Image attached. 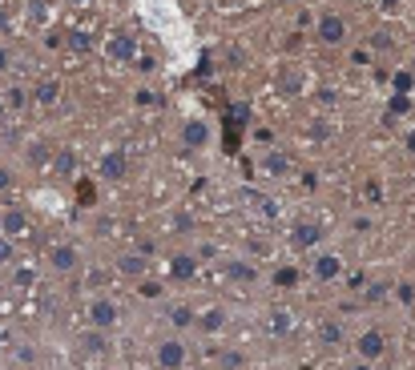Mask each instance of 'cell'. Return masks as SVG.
Returning a JSON list of instances; mask_svg holds the SVG:
<instances>
[{
    "mask_svg": "<svg viewBox=\"0 0 415 370\" xmlns=\"http://www.w3.org/2000/svg\"><path fill=\"white\" fill-rule=\"evenodd\" d=\"M395 294H399V302H407V306L415 302V290H411V286H395Z\"/></svg>",
    "mask_w": 415,
    "mask_h": 370,
    "instance_id": "obj_39",
    "label": "cell"
},
{
    "mask_svg": "<svg viewBox=\"0 0 415 370\" xmlns=\"http://www.w3.org/2000/svg\"><path fill=\"white\" fill-rule=\"evenodd\" d=\"M266 330H270V338H290L294 334V314L287 306H275L270 318H266Z\"/></svg>",
    "mask_w": 415,
    "mask_h": 370,
    "instance_id": "obj_15",
    "label": "cell"
},
{
    "mask_svg": "<svg viewBox=\"0 0 415 370\" xmlns=\"http://www.w3.org/2000/svg\"><path fill=\"white\" fill-rule=\"evenodd\" d=\"M355 354L363 358V362H371V366H375L379 358L387 354V334L379 330V326H367V330L355 338Z\"/></svg>",
    "mask_w": 415,
    "mask_h": 370,
    "instance_id": "obj_3",
    "label": "cell"
},
{
    "mask_svg": "<svg viewBox=\"0 0 415 370\" xmlns=\"http://www.w3.org/2000/svg\"><path fill=\"white\" fill-rule=\"evenodd\" d=\"M194 326H198L201 334H218L222 326H226V310L222 306H210V310H201L198 318H194Z\"/></svg>",
    "mask_w": 415,
    "mask_h": 370,
    "instance_id": "obj_17",
    "label": "cell"
},
{
    "mask_svg": "<svg viewBox=\"0 0 415 370\" xmlns=\"http://www.w3.org/2000/svg\"><path fill=\"white\" fill-rule=\"evenodd\" d=\"M49 266H52V274H77L81 270V250H77L73 242H52Z\"/></svg>",
    "mask_w": 415,
    "mask_h": 370,
    "instance_id": "obj_5",
    "label": "cell"
},
{
    "mask_svg": "<svg viewBox=\"0 0 415 370\" xmlns=\"http://www.w3.org/2000/svg\"><path fill=\"white\" fill-rule=\"evenodd\" d=\"M0 101H4V109H9V113H25V109H28V93H25L21 85H13Z\"/></svg>",
    "mask_w": 415,
    "mask_h": 370,
    "instance_id": "obj_23",
    "label": "cell"
},
{
    "mask_svg": "<svg viewBox=\"0 0 415 370\" xmlns=\"http://www.w3.org/2000/svg\"><path fill=\"white\" fill-rule=\"evenodd\" d=\"M226 278L230 282H238V286H250L254 278H258V270H254V262H226Z\"/></svg>",
    "mask_w": 415,
    "mask_h": 370,
    "instance_id": "obj_18",
    "label": "cell"
},
{
    "mask_svg": "<svg viewBox=\"0 0 415 370\" xmlns=\"http://www.w3.org/2000/svg\"><path fill=\"white\" fill-rule=\"evenodd\" d=\"M49 165H52V177H77V149L73 145H57L52 157H49Z\"/></svg>",
    "mask_w": 415,
    "mask_h": 370,
    "instance_id": "obj_12",
    "label": "cell"
},
{
    "mask_svg": "<svg viewBox=\"0 0 415 370\" xmlns=\"http://www.w3.org/2000/svg\"><path fill=\"white\" fill-rule=\"evenodd\" d=\"M306 133H311V141H319V145H323V141H331V137H335V129H331V121H327V117H315Z\"/></svg>",
    "mask_w": 415,
    "mask_h": 370,
    "instance_id": "obj_28",
    "label": "cell"
},
{
    "mask_svg": "<svg viewBox=\"0 0 415 370\" xmlns=\"http://www.w3.org/2000/svg\"><path fill=\"white\" fill-rule=\"evenodd\" d=\"M403 145H407V153L415 157V129H407V137H403Z\"/></svg>",
    "mask_w": 415,
    "mask_h": 370,
    "instance_id": "obj_47",
    "label": "cell"
},
{
    "mask_svg": "<svg viewBox=\"0 0 415 370\" xmlns=\"http://www.w3.org/2000/svg\"><path fill=\"white\" fill-rule=\"evenodd\" d=\"M403 113H411V97H403V93H391V101H387V117L395 121V117H403Z\"/></svg>",
    "mask_w": 415,
    "mask_h": 370,
    "instance_id": "obj_29",
    "label": "cell"
},
{
    "mask_svg": "<svg viewBox=\"0 0 415 370\" xmlns=\"http://www.w3.org/2000/svg\"><path fill=\"white\" fill-rule=\"evenodd\" d=\"M270 282H275L278 290H294V286L302 282V274H299V266H278V270L270 274Z\"/></svg>",
    "mask_w": 415,
    "mask_h": 370,
    "instance_id": "obj_20",
    "label": "cell"
},
{
    "mask_svg": "<svg viewBox=\"0 0 415 370\" xmlns=\"http://www.w3.org/2000/svg\"><path fill=\"white\" fill-rule=\"evenodd\" d=\"M311 274H315V282H335V278H343V258L339 254H319Z\"/></svg>",
    "mask_w": 415,
    "mask_h": 370,
    "instance_id": "obj_14",
    "label": "cell"
},
{
    "mask_svg": "<svg viewBox=\"0 0 415 370\" xmlns=\"http://www.w3.org/2000/svg\"><path fill=\"white\" fill-rule=\"evenodd\" d=\"M28 21H33V25H40V21H45V13H49V4H45V0H33V4H28Z\"/></svg>",
    "mask_w": 415,
    "mask_h": 370,
    "instance_id": "obj_36",
    "label": "cell"
},
{
    "mask_svg": "<svg viewBox=\"0 0 415 370\" xmlns=\"http://www.w3.org/2000/svg\"><path fill=\"white\" fill-rule=\"evenodd\" d=\"M138 105H157V97H153V93H145V89H141V93H138Z\"/></svg>",
    "mask_w": 415,
    "mask_h": 370,
    "instance_id": "obj_46",
    "label": "cell"
},
{
    "mask_svg": "<svg viewBox=\"0 0 415 370\" xmlns=\"http://www.w3.org/2000/svg\"><path fill=\"white\" fill-rule=\"evenodd\" d=\"M85 322H89V330L109 334V330L117 326V322H121V310H117L114 298L97 294V298H89V302H85Z\"/></svg>",
    "mask_w": 415,
    "mask_h": 370,
    "instance_id": "obj_1",
    "label": "cell"
},
{
    "mask_svg": "<svg viewBox=\"0 0 415 370\" xmlns=\"http://www.w3.org/2000/svg\"><path fill=\"white\" fill-rule=\"evenodd\" d=\"M65 45H69L73 52H93V37H89V33H69Z\"/></svg>",
    "mask_w": 415,
    "mask_h": 370,
    "instance_id": "obj_31",
    "label": "cell"
},
{
    "mask_svg": "<svg viewBox=\"0 0 415 370\" xmlns=\"http://www.w3.org/2000/svg\"><path fill=\"white\" fill-rule=\"evenodd\" d=\"M153 362H157V370H186V362H189L186 338H162L153 346Z\"/></svg>",
    "mask_w": 415,
    "mask_h": 370,
    "instance_id": "obj_2",
    "label": "cell"
},
{
    "mask_svg": "<svg viewBox=\"0 0 415 370\" xmlns=\"http://www.w3.org/2000/svg\"><path fill=\"white\" fill-rule=\"evenodd\" d=\"M28 161H33V165H45V161H49V149H45V141H37V145L28 149Z\"/></svg>",
    "mask_w": 415,
    "mask_h": 370,
    "instance_id": "obj_35",
    "label": "cell"
},
{
    "mask_svg": "<svg viewBox=\"0 0 415 370\" xmlns=\"http://www.w3.org/2000/svg\"><path fill=\"white\" fill-rule=\"evenodd\" d=\"M242 366H246V358L242 354H226L222 358V370H242Z\"/></svg>",
    "mask_w": 415,
    "mask_h": 370,
    "instance_id": "obj_37",
    "label": "cell"
},
{
    "mask_svg": "<svg viewBox=\"0 0 415 370\" xmlns=\"http://www.w3.org/2000/svg\"><path fill=\"white\" fill-rule=\"evenodd\" d=\"M28 230V213L25 210H4L0 213V237H21Z\"/></svg>",
    "mask_w": 415,
    "mask_h": 370,
    "instance_id": "obj_16",
    "label": "cell"
},
{
    "mask_svg": "<svg viewBox=\"0 0 415 370\" xmlns=\"http://www.w3.org/2000/svg\"><path fill=\"white\" fill-rule=\"evenodd\" d=\"M194 318H198V310L189 306V302H177V306H170V322H174L177 330H189V326H194Z\"/></svg>",
    "mask_w": 415,
    "mask_h": 370,
    "instance_id": "obj_21",
    "label": "cell"
},
{
    "mask_svg": "<svg viewBox=\"0 0 415 370\" xmlns=\"http://www.w3.org/2000/svg\"><path fill=\"white\" fill-rule=\"evenodd\" d=\"M13 258H16L13 237H0V266H13Z\"/></svg>",
    "mask_w": 415,
    "mask_h": 370,
    "instance_id": "obj_34",
    "label": "cell"
},
{
    "mask_svg": "<svg viewBox=\"0 0 415 370\" xmlns=\"http://www.w3.org/2000/svg\"><path fill=\"white\" fill-rule=\"evenodd\" d=\"M278 89H282L287 97H299V93H302V85H299V73H294V69H282V73H278Z\"/></svg>",
    "mask_w": 415,
    "mask_h": 370,
    "instance_id": "obj_27",
    "label": "cell"
},
{
    "mask_svg": "<svg viewBox=\"0 0 415 370\" xmlns=\"http://www.w3.org/2000/svg\"><path fill=\"white\" fill-rule=\"evenodd\" d=\"M77 201L81 206H93L97 201V185L89 181V177H77Z\"/></svg>",
    "mask_w": 415,
    "mask_h": 370,
    "instance_id": "obj_30",
    "label": "cell"
},
{
    "mask_svg": "<svg viewBox=\"0 0 415 370\" xmlns=\"http://www.w3.org/2000/svg\"><path fill=\"white\" fill-rule=\"evenodd\" d=\"M363 198H367V201H375V206L383 201V181H379V177H371V181L363 185Z\"/></svg>",
    "mask_w": 415,
    "mask_h": 370,
    "instance_id": "obj_32",
    "label": "cell"
},
{
    "mask_svg": "<svg viewBox=\"0 0 415 370\" xmlns=\"http://www.w3.org/2000/svg\"><path fill=\"white\" fill-rule=\"evenodd\" d=\"M9 69H13V57H9V49H4V45H0V73H9Z\"/></svg>",
    "mask_w": 415,
    "mask_h": 370,
    "instance_id": "obj_43",
    "label": "cell"
},
{
    "mask_svg": "<svg viewBox=\"0 0 415 370\" xmlns=\"http://www.w3.org/2000/svg\"><path fill=\"white\" fill-rule=\"evenodd\" d=\"M262 169L270 173V177H287V173H290V157H287V153H266Z\"/></svg>",
    "mask_w": 415,
    "mask_h": 370,
    "instance_id": "obj_24",
    "label": "cell"
},
{
    "mask_svg": "<svg viewBox=\"0 0 415 370\" xmlns=\"http://www.w3.org/2000/svg\"><path fill=\"white\" fill-rule=\"evenodd\" d=\"M33 282V270H28V266H21V270H16V286H28Z\"/></svg>",
    "mask_w": 415,
    "mask_h": 370,
    "instance_id": "obj_44",
    "label": "cell"
},
{
    "mask_svg": "<svg viewBox=\"0 0 415 370\" xmlns=\"http://www.w3.org/2000/svg\"><path fill=\"white\" fill-rule=\"evenodd\" d=\"M351 370H371V362H363V358H359V362H355Z\"/></svg>",
    "mask_w": 415,
    "mask_h": 370,
    "instance_id": "obj_48",
    "label": "cell"
},
{
    "mask_svg": "<svg viewBox=\"0 0 415 370\" xmlns=\"http://www.w3.org/2000/svg\"><path fill=\"white\" fill-rule=\"evenodd\" d=\"M4 117H9V109H4V101H0V121H4Z\"/></svg>",
    "mask_w": 415,
    "mask_h": 370,
    "instance_id": "obj_49",
    "label": "cell"
},
{
    "mask_svg": "<svg viewBox=\"0 0 415 370\" xmlns=\"http://www.w3.org/2000/svg\"><path fill=\"white\" fill-rule=\"evenodd\" d=\"M81 350H85V354H105L109 342H105V334H101V330H85V334H81Z\"/></svg>",
    "mask_w": 415,
    "mask_h": 370,
    "instance_id": "obj_22",
    "label": "cell"
},
{
    "mask_svg": "<svg viewBox=\"0 0 415 370\" xmlns=\"http://www.w3.org/2000/svg\"><path fill=\"white\" fill-rule=\"evenodd\" d=\"M4 189H13V169L0 165V194H4Z\"/></svg>",
    "mask_w": 415,
    "mask_h": 370,
    "instance_id": "obj_40",
    "label": "cell"
},
{
    "mask_svg": "<svg viewBox=\"0 0 415 370\" xmlns=\"http://www.w3.org/2000/svg\"><path fill=\"white\" fill-rule=\"evenodd\" d=\"M97 173L105 177V181H121V177H129V157L126 149H105L97 161Z\"/></svg>",
    "mask_w": 415,
    "mask_h": 370,
    "instance_id": "obj_7",
    "label": "cell"
},
{
    "mask_svg": "<svg viewBox=\"0 0 415 370\" xmlns=\"http://www.w3.org/2000/svg\"><path fill=\"white\" fill-rule=\"evenodd\" d=\"M117 274H121V278H129V282H141V278L150 274V254H141V250L117 254Z\"/></svg>",
    "mask_w": 415,
    "mask_h": 370,
    "instance_id": "obj_8",
    "label": "cell"
},
{
    "mask_svg": "<svg viewBox=\"0 0 415 370\" xmlns=\"http://www.w3.org/2000/svg\"><path fill=\"white\" fill-rule=\"evenodd\" d=\"M383 294H387V286H367V302H379Z\"/></svg>",
    "mask_w": 415,
    "mask_h": 370,
    "instance_id": "obj_41",
    "label": "cell"
},
{
    "mask_svg": "<svg viewBox=\"0 0 415 370\" xmlns=\"http://www.w3.org/2000/svg\"><path fill=\"white\" fill-rule=\"evenodd\" d=\"M367 49H371V57H375V52H395V37L379 28V33H371V37H367Z\"/></svg>",
    "mask_w": 415,
    "mask_h": 370,
    "instance_id": "obj_25",
    "label": "cell"
},
{
    "mask_svg": "<svg viewBox=\"0 0 415 370\" xmlns=\"http://www.w3.org/2000/svg\"><path fill=\"white\" fill-rule=\"evenodd\" d=\"M319 242H323V225L319 222H306V218H302V222L290 225V246L294 250H315Z\"/></svg>",
    "mask_w": 415,
    "mask_h": 370,
    "instance_id": "obj_10",
    "label": "cell"
},
{
    "mask_svg": "<svg viewBox=\"0 0 415 370\" xmlns=\"http://www.w3.org/2000/svg\"><path fill=\"white\" fill-rule=\"evenodd\" d=\"M105 57L114 65H129L133 57H138V40L129 37V33H114V37L105 40Z\"/></svg>",
    "mask_w": 415,
    "mask_h": 370,
    "instance_id": "obj_9",
    "label": "cell"
},
{
    "mask_svg": "<svg viewBox=\"0 0 415 370\" xmlns=\"http://www.w3.org/2000/svg\"><path fill=\"white\" fill-rule=\"evenodd\" d=\"M61 45H65L61 33H45V49H61Z\"/></svg>",
    "mask_w": 415,
    "mask_h": 370,
    "instance_id": "obj_38",
    "label": "cell"
},
{
    "mask_svg": "<svg viewBox=\"0 0 415 370\" xmlns=\"http://www.w3.org/2000/svg\"><path fill=\"white\" fill-rule=\"evenodd\" d=\"M138 294H141V298H162V282H153V278H141V282H138Z\"/></svg>",
    "mask_w": 415,
    "mask_h": 370,
    "instance_id": "obj_33",
    "label": "cell"
},
{
    "mask_svg": "<svg viewBox=\"0 0 415 370\" xmlns=\"http://www.w3.org/2000/svg\"><path fill=\"white\" fill-rule=\"evenodd\" d=\"M315 37L327 45V49H339L343 40H347V21L339 13H319L315 21Z\"/></svg>",
    "mask_w": 415,
    "mask_h": 370,
    "instance_id": "obj_4",
    "label": "cell"
},
{
    "mask_svg": "<svg viewBox=\"0 0 415 370\" xmlns=\"http://www.w3.org/2000/svg\"><path fill=\"white\" fill-rule=\"evenodd\" d=\"M177 141H182V149L198 153V149L210 145V125L201 121V117H189V121H182V133H177Z\"/></svg>",
    "mask_w": 415,
    "mask_h": 370,
    "instance_id": "obj_6",
    "label": "cell"
},
{
    "mask_svg": "<svg viewBox=\"0 0 415 370\" xmlns=\"http://www.w3.org/2000/svg\"><path fill=\"white\" fill-rule=\"evenodd\" d=\"M351 61H355V65H371V52H367V49H355Z\"/></svg>",
    "mask_w": 415,
    "mask_h": 370,
    "instance_id": "obj_45",
    "label": "cell"
},
{
    "mask_svg": "<svg viewBox=\"0 0 415 370\" xmlns=\"http://www.w3.org/2000/svg\"><path fill=\"white\" fill-rule=\"evenodd\" d=\"M347 334H343V322L339 318H323L319 322V342L323 346H339Z\"/></svg>",
    "mask_w": 415,
    "mask_h": 370,
    "instance_id": "obj_19",
    "label": "cell"
},
{
    "mask_svg": "<svg viewBox=\"0 0 415 370\" xmlns=\"http://www.w3.org/2000/svg\"><path fill=\"white\" fill-rule=\"evenodd\" d=\"M302 189H319V173H311V169L302 173Z\"/></svg>",
    "mask_w": 415,
    "mask_h": 370,
    "instance_id": "obj_42",
    "label": "cell"
},
{
    "mask_svg": "<svg viewBox=\"0 0 415 370\" xmlns=\"http://www.w3.org/2000/svg\"><path fill=\"white\" fill-rule=\"evenodd\" d=\"M28 101H37L40 109H52V105L61 101V81H57V77H40L37 85H33V97Z\"/></svg>",
    "mask_w": 415,
    "mask_h": 370,
    "instance_id": "obj_13",
    "label": "cell"
},
{
    "mask_svg": "<svg viewBox=\"0 0 415 370\" xmlns=\"http://www.w3.org/2000/svg\"><path fill=\"white\" fill-rule=\"evenodd\" d=\"M391 89H395V93H403V97H411L415 73H411V69H399V73H391Z\"/></svg>",
    "mask_w": 415,
    "mask_h": 370,
    "instance_id": "obj_26",
    "label": "cell"
},
{
    "mask_svg": "<svg viewBox=\"0 0 415 370\" xmlns=\"http://www.w3.org/2000/svg\"><path fill=\"white\" fill-rule=\"evenodd\" d=\"M194 278H198V254H189V250L174 254L170 258V282H194Z\"/></svg>",
    "mask_w": 415,
    "mask_h": 370,
    "instance_id": "obj_11",
    "label": "cell"
}]
</instances>
